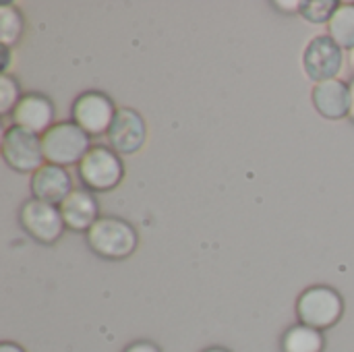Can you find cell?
Segmentation results:
<instances>
[{
    "mask_svg": "<svg viewBox=\"0 0 354 352\" xmlns=\"http://www.w3.org/2000/svg\"><path fill=\"white\" fill-rule=\"evenodd\" d=\"M23 230L41 245H54L64 232V220L56 205L39 199H29L19 214Z\"/></svg>",
    "mask_w": 354,
    "mask_h": 352,
    "instance_id": "cell-6",
    "label": "cell"
},
{
    "mask_svg": "<svg viewBox=\"0 0 354 352\" xmlns=\"http://www.w3.org/2000/svg\"><path fill=\"white\" fill-rule=\"evenodd\" d=\"M108 141L116 154H137L147 137V127L143 116L133 108H120L114 116L112 127L108 129Z\"/></svg>",
    "mask_w": 354,
    "mask_h": 352,
    "instance_id": "cell-9",
    "label": "cell"
},
{
    "mask_svg": "<svg viewBox=\"0 0 354 352\" xmlns=\"http://www.w3.org/2000/svg\"><path fill=\"white\" fill-rule=\"evenodd\" d=\"M342 64H344V52L330 35L313 37L303 52L305 73L317 83L336 79L342 71Z\"/></svg>",
    "mask_w": 354,
    "mask_h": 352,
    "instance_id": "cell-8",
    "label": "cell"
},
{
    "mask_svg": "<svg viewBox=\"0 0 354 352\" xmlns=\"http://www.w3.org/2000/svg\"><path fill=\"white\" fill-rule=\"evenodd\" d=\"M328 35L342 48H354V2H340L338 10L328 23Z\"/></svg>",
    "mask_w": 354,
    "mask_h": 352,
    "instance_id": "cell-14",
    "label": "cell"
},
{
    "mask_svg": "<svg viewBox=\"0 0 354 352\" xmlns=\"http://www.w3.org/2000/svg\"><path fill=\"white\" fill-rule=\"evenodd\" d=\"M2 158L15 172L35 174L46 162L41 135L17 124L8 127L2 135Z\"/></svg>",
    "mask_w": 354,
    "mask_h": 352,
    "instance_id": "cell-4",
    "label": "cell"
},
{
    "mask_svg": "<svg viewBox=\"0 0 354 352\" xmlns=\"http://www.w3.org/2000/svg\"><path fill=\"white\" fill-rule=\"evenodd\" d=\"M87 243L104 259H127L137 249V232L120 218H100L87 230Z\"/></svg>",
    "mask_w": 354,
    "mask_h": 352,
    "instance_id": "cell-2",
    "label": "cell"
},
{
    "mask_svg": "<svg viewBox=\"0 0 354 352\" xmlns=\"http://www.w3.org/2000/svg\"><path fill=\"white\" fill-rule=\"evenodd\" d=\"M17 127H23L35 135H44L54 124V104L41 93H27L12 112Z\"/></svg>",
    "mask_w": 354,
    "mask_h": 352,
    "instance_id": "cell-11",
    "label": "cell"
},
{
    "mask_svg": "<svg viewBox=\"0 0 354 352\" xmlns=\"http://www.w3.org/2000/svg\"><path fill=\"white\" fill-rule=\"evenodd\" d=\"M122 176L124 166L118 154L104 145L91 147L79 164V178L89 191H112L120 185Z\"/></svg>",
    "mask_w": 354,
    "mask_h": 352,
    "instance_id": "cell-5",
    "label": "cell"
},
{
    "mask_svg": "<svg viewBox=\"0 0 354 352\" xmlns=\"http://www.w3.org/2000/svg\"><path fill=\"white\" fill-rule=\"evenodd\" d=\"M21 100L23 98H21L19 83L10 75H2L0 77V114H8L10 110L15 112Z\"/></svg>",
    "mask_w": 354,
    "mask_h": 352,
    "instance_id": "cell-18",
    "label": "cell"
},
{
    "mask_svg": "<svg viewBox=\"0 0 354 352\" xmlns=\"http://www.w3.org/2000/svg\"><path fill=\"white\" fill-rule=\"evenodd\" d=\"M31 191H33V199H39L50 205H60L75 189H73L71 174L62 166L44 164L31 176Z\"/></svg>",
    "mask_w": 354,
    "mask_h": 352,
    "instance_id": "cell-10",
    "label": "cell"
},
{
    "mask_svg": "<svg viewBox=\"0 0 354 352\" xmlns=\"http://www.w3.org/2000/svg\"><path fill=\"white\" fill-rule=\"evenodd\" d=\"M282 351L284 352H322L324 351V336L319 330L309 326H295L282 336Z\"/></svg>",
    "mask_w": 354,
    "mask_h": 352,
    "instance_id": "cell-15",
    "label": "cell"
},
{
    "mask_svg": "<svg viewBox=\"0 0 354 352\" xmlns=\"http://www.w3.org/2000/svg\"><path fill=\"white\" fill-rule=\"evenodd\" d=\"M23 29H25V23H23L19 8H15L12 4H0V41H2V46H6V48L15 46L21 39Z\"/></svg>",
    "mask_w": 354,
    "mask_h": 352,
    "instance_id": "cell-16",
    "label": "cell"
},
{
    "mask_svg": "<svg viewBox=\"0 0 354 352\" xmlns=\"http://www.w3.org/2000/svg\"><path fill=\"white\" fill-rule=\"evenodd\" d=\"M348 87H351V112H348V118L354 122V79L351 81Z\"/></svg>",
    "mask_w": 354,
    "mask_h": 352,
    "instance_id": "cell-23",
    "label": "cell"
},
{
    "mask_svg": "<svg viewBox=\"0 0 354 352\" xmlns=\"http://www.w3.org/2000/svg\"><path fill=\"white\" fill-rule=\"evenodd\" d=\"M0 352H25L21 346L12 344V342H2L0 344Z\"/></svg>",
    "mask_w": 354,
    "mask_h": 352,
    "instance_id": "cell-22",
    "label": "cell"
},
{
    "mask_svg": "<svg viewBox=\"0 0 354 352\" xmlns=\"http://www.w3.org/2000/svg\"><path fill=\"white\" fill-rule=\"evenodd\" d=\"M44 156L48 164L54 166H73L91 149L89 135L75 122H58L41 135Z\"/></svg>",
    "mask_w": 354,
    "mask_h": 352,
    "instance_id": "cell-1",
    "label": "cell"
},
{
    "mask_svg": "<svg viewBox=\"0 0 354 352\" xmlns=\"http://www.w3.org/2000/svg\"><path fill=\"white\" fill-rule=\"evenodd\" d=\"M124 352H160V349L151 342H133Z\"/></svg>",
    "mask_w": 354,
    "mask_h": 352,
    "instance_id": "cell-19",
    "label": "cell"
},
{
    "mask_svg": "<svg viewBox=\"0 0 354 352\" xmlns=\"http://www.w3.org/2000/svg\"><path fill=\"white\" fill-rule=\"evenodd\" d=\"M60 214H62V220H64V226L75 230V232H83V230H89L100 218V207H97V201L95 197L85 191V189H75L60 205H58Z\"/></svg>",
    "mask_w": 354,
    "mask_h": 352,
    "instance_id": "cell-13",
    "label": "cell"
},
{
    "mask_svg": "<svg viewBox=\"0 0 354 352\" xmlns=\"http://www.w3.org/2000/svg\"><path fill=\"white\" fill-rule=\"evenodd\" d=\"M315 110L330 118V120H340L346 118L351 112V87L340 81V79H330L322 81L313 87L311 91Z\"/></svg>",
    "mask_w": 354,
    "mask_h": 352,
    "instance_id": "cell-12",
    "label": "cell"
},
{
    "mask_svg": "<svg viewBox=\"0 0 354 352\" xmlns=\"http://www.w3.org/2000/svg\"><path fill=\"white\" fill-rule=\"evenodd\" d=\"M301 4L303 2H297V0H292V2H274V6H278V8H282V10H286V12H301Z\"/></svg>",
    "mask_w": 354,
    "mask_h": 352,
    "instance_id": "cell-20",
    "label": "cell"
},
{
    "mask_svg": "<svg viewBox=\"0 0 354 352\" xmlns=\"http://www.w3.org/2000/svg\"><path fill=\"white\" fill-rule=\"evenodd\" d=\"M340 2L336 0H309L301 4V15L311 23H330L334 12L338 10Z\"/></svg>",
    "mask_w": 354,
    "mask_h": 352,
    "instance_id": "cell-17",
    "label": "cell"
},
{
    "mask_svg": "<svg viewBox=\"0 0 354 352\" xmlns=\"http://www.w3.org/2000/svg\"><path fill=\"white\" fill-rule=\"evenodd\" d=\"M116 108L112 100L102 91H85L81 93L71 108L73 122L79 124L87 135H102L108 133V129L114 122Z\"/></svg>",
    "mask_w": 354,
    "mask_h": 352,
    "instance_id": "cell-7",
    "label": "cell"
},
{
    "mask_svg": "<svg viewBox=\"0 0 354 352\" xmlns=\"http://www.w3.org/2000/svg\"><path fill=\"white\" fill-rule=\"evenodd\" d=\"M205 352H228V351H224V349H209V351H205Z\"/></svg>",
    "mask_w": 354,
    "mask_h": 352,
    "instance_id": "cell-24",
    "label": "cell"
},
{
    "mask_svg": "<svg viewBox=\"0 0 354 352\" xmlns=\"http://www.w3.org/2000/svg\"><path fill=\"white\" fill-rule=\"evenodd\" d=\"M10 64V52L6 46H2V75H6V68Z\"/></svg>",
    "mask_w": 354,
    "mask_h": 352,
    "instance_id": "cell-21",
    "label": "cell"
},
{
    "mask_svg": "<svg viewBox=\"0 0 354 352\" xmlns=\"http://www.w3.org/2000/svg\"><path fill=\"white\" fill-rule=\"evenodd\" d=\"M344 313V301L338 290L330 286H311L307 288L297 303V315L303 326L313 330H328L340 322Z\"/></svg>",
    "mask_w": 354,
    "mask_h": 352,
    "instance_id": "cell-3",
    "label": "cell"
}]
</instances>
